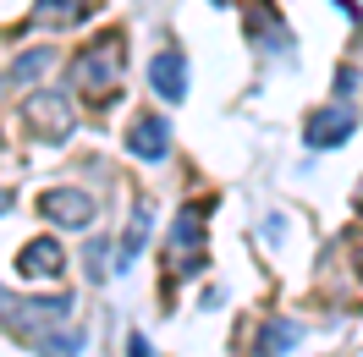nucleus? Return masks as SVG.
Segmentation results:
<instances>
[{
	"label": "nucleus",
	"mask_w": 363,
	"mask_h": 357,
	"mask_svg": "<svg viewBox=\"0 0 363 357\" xmlns=\"http://www.w3.org/2000/svg\"><path fill=\"white\" fill-rule=\"evenodd\" d=\"M303 341V324L297 319H270L264 330H259V357H286Z\"/></svg>",
	"instance_id": "obj_11"
},
{
	"label": "nucleus",
	"mask_w": 363,
	"mask_h": 357,
	"mask_svg": "<svg viewBox=\"0 0 363 357\" xmlns=\"http://www.w3.org/2000/svg\"><path fill=\"white\" fill-rule=\"evenodd\" d=\"M149 83H155V94H160V99L182 105V99H187V61H182L177 50L155 55V61H149Z\"/></svg>",
	"instance_id": "obj_9"
},
{
	"label": "nucleus",
	"mask_w": 363,
	"mask_h": 357,
	"mask_svg": "<svg viewBox=\"0 0 363 357\" xmlns=\"http://www.w3.org/2000/svg\"><path fill=\"white\" fill-rule=\"evenodd\" d=\"M50 61H55V50H28V55H17V61L6 67V77H0V89H23V83H33L39 72H50Z\"/></svg>",
	"instance_id": "obj_13"
},
{
	"label": "nucleus",
	"mask_w": 363,
	"mask_h": 357,
	"mask_svg": "<svg viewBox=\"0 0 363 357\" xmlns=\"http://www.w3.org/2000/svg\"><path fill=\"white\" fill-rule=\"evenodd\" d=\"M121 67H127V50H121V33H105L99 45H89L83 55H77V83L83 89H94V94H105L111 99V89L121 83Z\"/></svg>",
	"instance_id": "obj_2"
},
{
	"label": "nucleus",
	"mask_w": 363,
	"mask_h": 357,
	"mask_svg": "<svg viewBox=\"0 0 363 357\" xmlns=\"http://www.w3.org/2000/svg\"><path fill=\"white\" fill-rule=\"evenodd\" d=\"M0 297H6V291H0Z\"/></svg>",
	"instance_id": "obj_16"
},
{
	"label": "nucleus",
	"mask_w": 363,
	"mask_h": 357,
	"mask_svg": "<svg viewBox=\"0 0 363 357\" xmlns=\"http://www.w3.org/2000/svg\"><path fill=\"white\" fill-rule=\"evenodd\" d=\"M149 225H155V215H149V203H138L133 209V220H127V237H121V253H116V269H127L149 247Z\"/></svg>",
	"instance_id": "obj_12"
},
{
	"label": "nucleus",
	"mask_w": 363,
	"mask_h": 357,
	"mask_svg": "<svg viewBox=\"0 0 363 357\" xmlns=\"http://www.w3.org/2000/svg\"><path fill=\"white\" fill-rule=\"evenodd\" d=\"M127 357H155V352H149V341H143V335H127Z\"/></svg>",
	"instance_id": "obj_14"
},
{
	"label": "nucleus",
	"mask_w": 363,
	"mask_h": 357,
	"mask_svg": "<svg viewBox=\"0 0 363 357\" xmlns=\"http://www.w3.org/2000/svg\"><path fill=\"white\" fill-rule=\"evenodd\" d=\"M127 149H133L138 159H165V154H171V127H165L160 115H133Z\"/></svg>",
	"instance_id": "obj_8"
},
{
	"label": "nucleus",
	"mask_w": 363,
	"mask_h": 357,
	"mask_svg": "<svg viewBox=\"0 0 363 357\" xmlns=\"http://www.w3.org/2000/svg\"><path fill=\"white\" fill-rule=\"evenodd\" d=\"M61 269H67V253H61V242H50V237H33L17 253V275L23 280H55Z\"/></svg>",
	"instance_id": "obj_7"
},
{
	"label": "nucleus",
	"mask_w": 363,
	"mask_h": 357,
	"mask_svg": "<svg viewBox=\"0 0 363 357\" xmlns=\"http://www.w3.org/2000/svg\"><path fill=\"white\" fill-rule=\"evenodd\" d=\"M94 11V0H39L33 28H77Z\"/></svg>",
	"instance_id": "obj_10"
},
{
	"label": "nucleus",
	"mask_w": 363,
	"mask_h": 357,
	"mask_svg": "<svg viewBox=\"0 0 363 357\" xmlns=\"http://www.w3.org/2000/svg\"><path fill=\"white\" fill-rule=\"evenodd\" d=\"M39 215L50 225H67V231H89L94 225V193H83V187H50L39 198Z\"/></svg>",
	"instance_id": "obj_4"
},
{
	"label": "nucleus",
	"mask_w": 363,
	"mask_h": 357,
	"mask_svg": "<svg viewBox=\"0 0 363 357\" xmlns=\"http://www.w3.org/2000/svg\"><path fill=\"white\" fill-rule=\"evenodd\" d=\"M204 209L209 203H187L171 225V247H177V259L187 253V275H199L204 269Z\"/></svg>",
	"instance_id": "obj_5"
},
{
	"label": "nucleus",
	"mask_w": 363,
	"mask_h": 357,
	"mask_svg": "<svg viewBox=\"0 0 363 357\" xmlns=\"http://www.w3.org/2000/svg\"><path fill=\"white\" fill-rule=\"evenodd\" d=\"M6 209H11V193H6V187H0V215H6Z\"/></svg>",
	"instance_id": "obj_15"
},
{
	"label": "nucleus",
	"mask_w": 363,
	"mask_h": 357,
	"mask_svg": "<svg viewBox=\"0 0 363 357\" xmlns=\"http://www.w3.org/2000/svg\"><path fill=\"white\" fill-rule=\"evenodd\" d=\"M72 297H0V324L17 335V341H28L33 352L45 346L50 335L72 330Z\"/></svg>",
	"instance_id": "obj_1"
},
{
	"label": "nucleus",
	"mask_w": 363,
	"mask_h": 357,
	"mask_svg": "<svg viewBox=\"0 0 363 357\" xmlns=\"http://www.w3.org/2000/svg\"><path fill=\"white\" fill-rule=\"evenodd\" d=\"M352 132H358V115L347 110V105H325V110L308 115V149H336Z\"/></svg>",
	"instance_id": "obj_6"
},
{
	"label": "nucleus",
	"mask_w": 363,
	"mask_h": 357,
	"mask_svg": "<svg viewBox=\"0 0 363 357\" xmlns=\"http://www.w3.org/2000/svg\"><path fill=\"white\" fill-rule=\"evenodd\" d=\"M28 127L45 137V143H67L72 137V105H67V94H50V89H39V94H28Z\"/></svg>",
	"instance_id": "obj_3"
}]
</instances>
